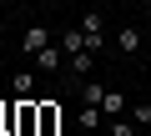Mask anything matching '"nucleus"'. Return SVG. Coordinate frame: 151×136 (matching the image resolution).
Returning <instances> with one entry per match:
<instances>
[{
	"mask_svg": "<svg viewBox=\"0 0 151 136\" xmlns=\"http://www.w3.org/2000/svg\"><path fill=\"white\" fill-rule=\"evenodd\" d=\"M91 71H96V55H91V50H81V55H70V76H76V81H86Z\"/></svg>",
	"mask_w": 151,
	"mask_h": 136,
	"instance_id": "nucleus-8",
	"label": "nucleus"
},
{
	"mask_svg": "<svg viewBox=\"0 0 151 136\" xmlns=\"http://www.w3.org/2000/svg\"><path fill=\"white\" fill-rule=\"evenodd\" d=\"M30 60H35V71H40V76H55V71H60V60H65V50H60V45H45V50H35Z\"/></svg>",
	"mask_w": 151,
	"mask_h": 136,
	"instance_id": "nucleus-3",
	"label": "nucleus"
},
{
	"mask_svg": "<svg viewBox=\"0 0 151 136\" xmlns=\"http://www.w3.org/2000/svg\"><path fill=\"white\" fill-rule=\"evenodd\" d=\"M106 136H141V126H136L131 116H111V126H106Z\"/></svg>",
	"mask_w": 151,
	"mask_h": 136,
	"instance_id": "nucleus-9",
	"label": "nucleus"
},
{
	"mask_svg": "<svg viewBox=\"0 0 151 136\" xmlns=\"http://www.w3.org/2000/svg\"><path fill=\"white\" fill-rule=\"evenodd\" d=\"M60 50H65V55H81V50H86V30H81V25L60 30Z\"/></svg>",
	"mask_w": 151,
	"mask_h": 136,
	"instance_id": "nucleus-4",
	"label": "nucleus"
},
{
	"mask_svg": "<svg viewBox=\"0 0 151 136\" xmlns=\"http://www.w3.org/2000/svg\"><path fill=\"white\" fill-rule=\"evenodd\" d=\"M101 111H106V116H126V111H131V101H126L121 91H106V96H101Z\"/></svg>",
	"mask_w": 151,
	"mask_h": 136,
	"instance_id": "nucleus-7",
	"label": "nucleus"
},
{
	"mask_svg": "<svg viewBox=\"0 0 151 136\" xmlns=\"http://www.w3.org/2000/svg\"><path fill=\"white\" fill-rule=\"evenodd\" d=\"M126 116H131V121H136V126L146 131V126H151V101H136V106H131Z\"/></svg>",
	"mask_w": 151,
	"mask_h": 136,
	"instance_id": "nucleus-12",
	"label": "nucleus"
},
{
	"mask_svg": "<svg viewBox=\"0 0 151 136\" xmlns=\"http://www.w3.org/2000/svg\"><path fill=\"white\" fill-rule=\"evenodd\" d=\"M45 45H50V25H25L20 30V55H35Z\"/></svg>",
	"mask_w": 151,
	"mask_h": 136,
	"instance_id": "nucleus-2",
	"label": "nucleus"
},
{
	"mask_svg": "<svg viewBox=\"0 0 151 136\" xmlns=\"http://www.w3.org/2000/svg\"><path fill=\"white\" fill-rule=\"evenodd\" d=\"M101 116H106L101 106H86V101H81V116H76V121H81V131H86V136H96V131H101Z\"/></svg>",
	"mask_w": 151,
	"mask_h": 136,
	"instance_id": "nucleus-5",
	"label": "nucleus"
},
{
	"mask_svg": "<svg viewBox=\"0 0 151 136\" xmlns=\"http://www.w3.org/2000/svg\"><path fill=\"white\" fill-rule=\"evenodd\" d=\"M116 45H121V55H136V50H141V30H136V25H121Z\"/></svg>",
	"mask_w": 151,
	"mask_h": 136,
	"instance_id": "nucleus-6",
	"label": "nucleus"
},
{
	"mask_svg": "<svg viewBox=\"0 0 151 136\" xmlns=\"http://www.w3.org/2000/svg\"><path fill=\"white\" fill-rule=\"evenodd\" d=\"M101 136H106V131H101Z\"/></svg>",
	"mask_w": 151,
	"mask_h": 136,
	"instance_id": "nucleus-15",
	"label": "nucleus"
},
{
	"mask_svg": "<svg viewBox=\"0 0 151 136\" xmlns=\"http://www.w3.org/2000/svg\"><path fill=\"white\" fill-rule=\"evenodd\" d=\"M35 76L40 71H15V96H35Z\"/></svg>",
	"mask_w": 151,
	"mask_h": 136,
	"instance_id": "nucleus-10",
	"label": "nucleus"
},
{
	"mask_svg": "<svg viewBox=\"0 0 151 136\" xmlns=\"http://www.w3.org/2000/svg\"><path fill=\"white\" fill-rule=\"evenodd\" d=\"M35 106H40L35 136H55V131H60V101H40V96H35Z\"/></svg>",
	"mask_w": 151,
	"mask_h": 136,
	"instance_id": "nucleus-1",
	"label": "nucleus"
},
{
	"mask_svg": "<svg viewBox=\"0 0 151 136\" xmlns=\"http://www.w3.org/2000/svg\"><path fill=\"white\" fill-rule=\"evenodd\" d=\"M101 96H106L101 81H81V101H86V106H101Z\"/></svg>",
	"mask_w": 151,
	"mask_h": 136,
	"instance_id": "nucleus-11",
	"label": "nucleus"
},
{
	"mask_svg": "<svg viewBox=\"0 0 151 136\" xmlns=\"http://www.w3.org/2000/svg\"><path fill=\"white\" fill-rule=\"evenodd\" d=\"M141 5H146V10H151V0H141Z\"/></svg>",
	"mask_w": 151,
	"mask_h": 136,
	"instance_id": "nucleus-14",
	"label": "nucleus"
},
{
	"mask_svg": "<svg viewBox=\"0 0 151 136\" xmlns=\"http://www.w3.org/2000/svg\"><path fill=\"white\" fill-rule=\"evenodd\" d=\"M5 116H10V101H0V131H5Z\"/></svg>",
	"mask_w": 151,
	"mask_h": 136,
	"instance_id": "nucleus-13",
	"label": "nucleus"
}]
</instances>
